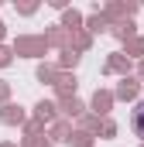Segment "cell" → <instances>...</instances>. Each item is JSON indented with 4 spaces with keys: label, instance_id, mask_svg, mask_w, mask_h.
Here are the masks:
<instances>
[{
    "label": "cell",
    "instance_id": "6da1fadb",
    "mask_svg": "<svg viewBox=\"0 0 144 147\" xmlns=\"http://www.w3.org/2000/svg\"><path fill=\"white\" fill-rule=\"evenodd\" d=\"M134 134L144 137V103H137V110H134Z\"/></svg>",
    "mask_w": 144,
    "mask_h": 147
}]
</instances>
